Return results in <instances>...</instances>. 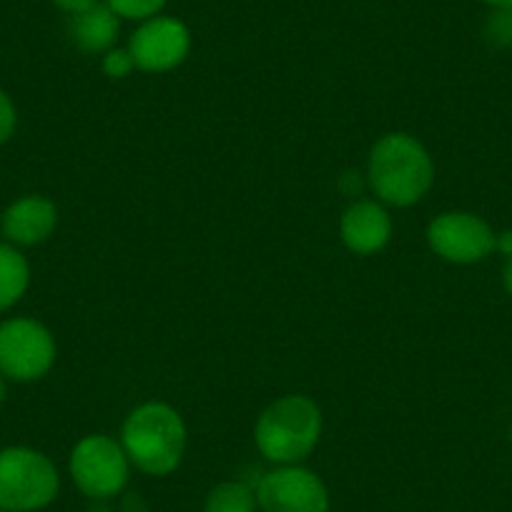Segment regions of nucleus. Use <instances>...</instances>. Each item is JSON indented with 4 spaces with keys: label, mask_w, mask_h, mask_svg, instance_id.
<instances>
[{
    "label": "nucleus",
    "mask_w": 512,
    "mask_h": 512,
    "mask_svg": "<svg viewBox=\"0 0 512 512\" xmlns=\"http://www.w3.org/2000/svg\"><path fill=\"white\" fill-rule=\"evenodd\" d=\"M367 184L382 204H417L435 184V164L425 146L410 134H387L372 146L367 164Z\"/></svg>",
    "instance_id": "1"
},
{
    "label": "nucleus",
    "mask_w": 512,
    "mask_h": 512,
    "mask_svg": "<svg viewBox=\"0 0 512 512\" xmlns=\"http://www.w3.org/2000/svg\"><path fill=\"white\" fill-rule=\"evenodd\" d=\"M186 437L184 417L166 402L139 405L121 427V445L131 467L151 477H166L181 465Z\"/></svg>",
    "instance_id": "2"
},
{
    "label": "nucleus",
    "mask_w": 512,
    "mask_h": 512,
    "mask_svg": "<svg viewBox=\"0 0 512 512\" xmlns=\"http://www.w3.org/2000/svg\"><path fill=\"white\" fill-rule=\"evenodd\" d=\"M322 410L307 395H284L262 412L254 427L256 450L274 465H302L322 440Z\"/></svg>",
    "instance_id": "3"
},
{
    "label": "nucleus",
    "mask_w": 512,
    "mask_h": 512,
    "mask_svg": "<svg viewBox=\"0 0 512 512\" xmlns=\"http://www.w3.org/2000/svg\"><path fill=\"white\" fill-rule=\"evenodd\" d=\"M61 492V472L46 452L26 445L0 450V507L8 512L46 510Z\"/></svg>",
    "instance_id": "4"
},
{
    "label": "nucleus",
    "mask_w": 512,
    "mask_h": 512,
    "mask_svg": "<svg viewBox=\"0 0 512 512\" xmlns=\"http://www.w3.org/2000/svg\"><path fill=\"white\" fill-rule=\"evenodd\" d=\"M131 460L121 440L108 435H86L76 442L68 457L71 480L88 500H113L121 495L131 477Z\"/></svg>",
    "instance_id": "5"
},
{
    "label": "nucleus",
    "mask_w": 512,
    "mask_h": 512,
    "mask_svg": "<svg viewBox=\"0 0 512 512\" xmlns=\"http://www.w3.org/2000/svg\"><path fill=\"white\" fill-rule=\"evenodd\" d=\"M56 339L51 329L31 317L0 322V374L8 382L31 384L46 377L56 364Z\"/></svg>",
    "instance_id": "6"
},
{
    "label": "nucleus",
    "mask_w": 512,
    "mask_h": 512,
    "mask_svg": "<svg viewBox=\"0 0 512 512\" xmlns=\"http://www.w3.org/2000/svg\"><path fill=\"white\" fill-rule=\"evenodd\" d=\"M262 512H329V490L322 477L304 465H277L256 482Z\"/></svg>",
    "instance_id": "7"
},
{
    "label": "nucleus",
    "mask_w": 512,
    "mask_h": 512,
    "mask_svg": "<svg viewBox=\"0 0 512 512\" xmlns=\"http://www.w3.org/2000/svg\"><path fill=\"white\" fill-rule=\"evenodd\" d=\"M497 234L472 211H445L427 226V244L450 264H477L495 251Z\"/></svg>",
    "instance_id": "8"
},
{
    "label": "nucleus",
    "mask_w": 512,
    "mask_h": 512,
    "mask_svg": "<svg viewBox=\"0 0 512 512\" xmlns=\"http://www.w3.org/2000/svg\"><path fill=\"white\" fill-rule=\"evenodd\" d=\"M126 48L139 71L166 73L186 61L191 51V33L179 18L154 16L139 23Z\"/></svg>",
    "instance_id": "9"
},
{
    "label": "nucleus",
    "mask_w": 512,
    "mask_h": 512,
    "mask_svg": "<svg viewBox=\"0 0 512 512\" xmlns=\"http://www.w3.org/2000/svg\"><path fill=\"white\" fill-rule=\"evenodd\" d=\"M56 226L58 206L41 194L21 196L0 214V236L18 249L48 241Z\"/></svg>",
    "instance_id": "10"
},
{
    "label": "nucleus",
    "mask_w": 512,
    "mask_h": 512,
    "mask_svg": "<svg viewBox=\"0 0 512 512\" xmlns=\"http://www.w3.org/2000/svg\"><path fill=\"white\" fill-rule=\"evenodd\" d=\"M339 234L352 254L369 256L382 251L392 239V216L382 201L359 199L344 211Z\"/></svg>",
    "instance_id": "11"
},
{
    "label": "nucleus",
    "mask_w": 512,
    "mask_h": 512,
    "mask_svg": "<svg viewBox=\"0 0 512 512\" xmlns=\"http://www.w3.org/2000/svg\"><path fill=\"white\" fill-rule=\"evenodd\" d=\"M118 31H121V18L106 3H96L76 13L68 23V33L83 53H106L116 48Z\"/></svg>",
    "instance_id": "12"
},
{
    "label": "nucleus",
    "mask_w": 512,
    "mask_h": 512,
    "mask_svg": "<svg viewBox=\"0 0 512 512\" xmlns=\"http://www.w3.org/2000/svg\"><path fill=\"white\" fill-rule=\"evenodd\" d=\"M31 287V264L18 246L0 241V314L11 312Z\"/></svg>",
    "instance_id": "13"
},
{
    "label": "nucleus",
    "mask_w": 512,
    "mask_h": 512,
    "mask_svg": "<svg viewBox=\"0 0 512 512\" xmlns=\"http://www.w3.org/2000/svg\"><path fill=\"white\" fill-rule=\"evenodd\" d=\"M256 487L244 480H226L206 492L204 512H256Z\"/></svg>",
    "instance_id": "14"
},
{
    "label": "nucleus",
    "mask_w": 512,
    "mask_h": 512,
    "mask_svg": "<svg viewBox=\"0 0 512 512\" xmlns=\"http://www.w3.org/2000/svg\"><path fill=\"white\" fill-rule=\"evenodd\" d=\"M169 0H106V6L116 13L121 21H149V18L161 16Z\"/></svg>",
    "instance_id": "15"
},
{
    "label": "nucleus",
    "mask_w": 512,
    "mask_h": 512,
    "mask_svg": "<svg viewBox=\"0 0 512 512\" xmlns=\"http://www.w3.org/2000/svg\"><path fill=\"white\" fill-rule=\"evenodd\" d=\"M485 38L497 48H512V11L510 8H490L485 21Z\"/></svg>",
    "instance_id": "16"
},
{
    "label": "nucleus",
    "mask_w": 512,
    "mask_h": 512,
    "mask_svg": "<svg viewBox=\"0 0 512 512\" xmlns=\"http://www.w3.org/2000/svg\"><path fill=\"white\" fill-rule=\"evenodd\" d=\"M134 68L136 63L128 48H111V51L103 53V73L108 78H126Z\"/></svg>",
    "instance_id": "17"
},
{
    "label": "nucleus",
    "mask_w": 512,
    "mask_h": 512,
    "mask_svg": "<svg viewBox=\"0 0 512 512\" xmlns=\"http://www.w3.org/2000/svg\"><path fill=\"white\" fill-rule=\"evenodd\" d=\"M16 126H18L16 103H13V98L0 88V146L11 141V136L16 134Z\"/></svg>",
    "instance_id": "18"
},
{
    "label": "nucleus",
    "mask_w": 512,
    "mask_h": 512,
    "mask_svg": "<svg viewBox=\"0 0 512 512\" xmlns=\"http://www.w3.org/2000/svg\"><path fill=\"white\" fill-rule=\"evenodd\" d=\"M51 3H56L61 11L76 16V13H81V11H86V8L96 6V3H101V0H51Z\"/></svg>",
    "instance_id": "19"
},
{
    "label": "nucleus",
    "mask_w": 512,
    "mask_h": 512,
    "mask_svg": "<svg viewBox=\"0 0 512 512\" xmlns=\"http://www.w3.org/2000/svg\"><path fill=\"white\" fill-rule=\"evenodd\" d=\"M495 251H500L502 256L512 259V229H507V231H502V234H497Z\"/></svg>",
    "instance_id": "20"
},
{
    "label": "nucleus",
    "mask_w": 512,
    "mask_h": 512,
    "mask_svg": "<svg viewBox=\"0 0 512 512\" xmlns=\"http://www.w3.org/2000/svg\"><path fill=\"white\" fill-rule=\"evenodd\" d=\"M502 284H505L507 294H510V297H512V259H507L505 272H502Z\"/></svg>",
    "instance_id": "21"
},
{
    "label": "nucleus",
    "mask_w": 512,
    "mask_h": 512,
    "mask_svg": "<svg viewBox=\"0 0 512 512\" xmlns=\"http://www.w3.org/2000/svg\"><path fill=\"white\" fill-rule=\"evenodd\" d=\"M482 3L490 8H510L512 11V0H482Z\"/></svg>",
    "instance_id": "22"
},
{
    "label": "nucleus",
    "mask_w": 512,
    "mask_h": 512,
    "mask_svg": "<svg viewBox=\"0 0 512 512\" xmlns=\"http://www.w3.org/2000/svg\"><path fill=\"white\" fill-rule=\"evenodd\" d=\"M6 397H8V379L0 374V405L6 402Z\"/></svg>",
    "instance_id": "23"
},
{
    "label": "nucleus",
    "mask_w": 512,
    "mask_h": 512,
    "mask_svg": "<svg viewBox=\"0 0 512 512\" xmlns=\"http://www.w3.org/2000/svg\"><path fill=\"white\" fill-rule=\"evenodd\" d=\"M88 512H111L106 507V500H93V505L88 507Z\"/></svg>",
    "instance_id": "24"
},
{
    "label": "nucleus",
    "mask_w": 512,
    "mask_h": 512,
    "mask_svg": "<svg viewBox=\"0 0 512 512\" xmlns=\"http://www.w3.org/2000/svg\"><path fill=\"white\" fill-rule=\"evenodd\" d=\"M0 512H8V510H3V507H0Z\"/></svg>",
    "instance_id": "25"
},
{
    "label": "nucleus",
    "mask_w": 512,
    "mask_h": 512,
    "mask_svg": "<svg viewBox=\"0 0 512 512\" xmlns=\"http://www.w3.org/2000/svg\"><path fill=\"white\" fill-rule=\"evenodd\" d=\"M510 442H512V430H510Z\"/></svg>",
    "instance_id": "26"
}]
</instances>
